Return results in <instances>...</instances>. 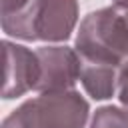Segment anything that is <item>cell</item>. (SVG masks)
<instances>
[{
	"instance_id": "obj_1",
	"label": "cell",
	"mask_w": 128,
	"mask_h": 128,
	"mask_svg": "<svg viewBox=\"0 0 128 128\" xmlns=\"http://www.w3.org/2000/svg\"><path fill=\"white\" fill-rule=\"evenodd\" d=\"M2 32L24 42L62 44L80 24L78 0H28L22 8L0 16Z\"/></svg>"
},
{
	"instance_id": "obj_2",
	"label": "cell",
	"mask_w": 128,
	"mask_h": 128,
	"mask_svg": "<svg viewBox=\"0 0 128 128\" xmlns=\"http://www.w3.org/2000/svg\"><path fill=\"white\" fill-rule=\"evenodd\" d=\"M74 50L82 62L120 68L128 58V8L112 4L88 12L76 28Z\"/></svg>"
},
{
	"instance_id": "obj_3",
	"label": "cell",
	"mask_w": 128,
	"mask_h": 128,
	"mask_svg": "<svg viewBox=\"0 0 128 128\" xmlns=\"http://www.w3.org/2000/svg\"><path fill=\"white\" fill-rule=\"evenodd\" d=\"M18 128H86L90 104L78 90L42 92L6 116Z\"/></svg>"
},
{
	"instance_id": "obj_4",
	"label": "cell",
	"mask_w": 128,
	"mask_h": 128,
	"mask_svg": "<svg viewBox=\"0 0 128 128\" xmlns=\"http://www.w3.org/2000/svg\"><path fill=\"white\" fill-rule=\"evenodd\" d=\"M36 56L40 62V80L36 92H60L74 90L76 82H80V56L74 46L66 44H44L36 48Z\"/></svg>"
},
{
	"instance_id": "obj_5",
	"label": "cell",
	"mask_w": 128,
	"mask_h": 128,
	"mask_svg": "<svg viewBox=\"0 0 128 128\" xmlns=\"http://www.w3.org/2000/svg\"><path fill=\"white\" fill-rule=\"evenodd\" d=\"M4 86L2 98L12 100L36 90L40 80V62L36 50L14 40H4Z\"/></svg>"
},
{
	"instance_id": "obj_6",
	"label": "cell",
	"mask_w": 128,
	"mask_h": 128,
	"mask_svg": "<svg viewBox=\"0 0 128 128\" xmlns=\"http://www.w3.org/2000/svg\"><path fill=\"white\" fill-rule=\"evenodd\" d=\"M80 84L84 86V90L90 98L108 100V98L116 96V90H118V68L108 66V64L82 62Z\"/></svg>"
},
{
	"instance_id": "obj_7",
	"label": "cell",
	"mask_w": 128,
	"mask_h": 128,
	"mask_svg": "<svg viewBox=\"0 0 128 128\" xmlns=\"http://www.w3.org/2000/svg\"><path fill=\"white\" fill-rule=\"evenodd\" d=\"M88 128H128L126 106H100L90 116Z\"/></svg>"
},
{
	"instance_id": "obj_8",
	"label": "cell",
	"mask_w": 128,
	"mask_h": 128,
	"mask_svg": "<svg viewBox=\"0 0 128 128\" xmlns=\"http://www.w3.org/2000/svg\"><path fill=\"white\" fill-rule=\"evenodd\" d=\"M116 96H118L120 104L128 108V58L118 68V90H116Z\"/></svg>"
},
{
	"instance_id": "obj_9",
	"label": "cell",
	"mask_w": 128,
	"mask_h": 128,
	"mask_svg": "<svg viewBox=\"0 0 128 128\" xmlns=\"http://www.w3.org/2000/svg\"><path fill=\"white\" fill-rule=\"evenodd\" d=\"M26 2H28V0H2V2H0V6H2V8H0V14L18 10V8H22Z\"/></svg>"
},
{
	"instance_id": "obj_10",
	"label": "cell",
	"mask_w": 128,
	"mask_h": 128,
	"mask_svg": "<svg viewBox=\"0 0 128 128\" xmlns=\"http://www.w3.org/2000/svg\"><path fill=\"white\" fill-rule=\"evenodd\" d=\"M114 6H120V8H128V0H112Z\"/></svg>"
},
{
	"instance_id": "obj_11",
	"label": "cell",
	"mask_w": 128,
	"mask_h": 128,
	"mask_svg": "<svg viewBox=\"0 0 128 128\" xmlns=\"http://www.w3.org/2000/svg\"><path fill=\"white\" fill-rule=\"evenodd\" d=\"M2 128H18L14 122H10L8 118H4V122H2Z\"/></svg>"
}]
</instances>
